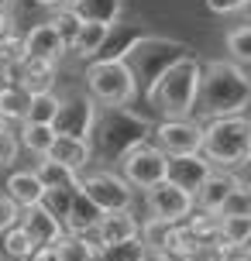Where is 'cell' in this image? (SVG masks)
<instances>
[{"mask_svg": "<svg viewBox=\"0 0 251 261\" xmlns=\"http://www.w3.org/2000/svg\"><path fill=\"white\" fill-rule=\"evenodd\" d=\"M248 103H251V79L241 65H234V62L203 65L193 114H199L203 120L241 117Z\"/></svg>", "mask_w": 251, "mask_h": 261, "instance_id": "cell-1", "label": "cell"}, {"mask_svg": "<svg viewBox=\"0 0 251 261\" xmlns=\"http://www.w3.org/2000/svg\"><path fill=\"white\" fill-rule=\"evenodd\" d=\"M152 120L131 114L128 107L96 114V124L90 130V148L96 162H120L131 148L152 141Z\"/></svg>", "mask_w": 251, "mask_h": 261, "instance_id": "cell-2", "label": "cell"}, {"mask_svg": "<svg viewBox=\"0 0 251 261\" xmlns=\"http://www.w3.org/2000/svg\"><path fill=\"white\" fill-rule=\"evenodd\" d=\"M199 76H203V62H196L193 55L179 59L175 65H169L152 90L145 93V100L159 110L162 120H186L196 107V90H199Z\"/></svg>", "mask_w": 251, "mask_h": 261, "instance_id": "cell-3", "label": "cell"}, {"mask_svg": "<svg viewBox=\"0 0 251 261\" xmlns=\"http://www.w3.org/2000/svg\"><path fill=\"white\" fill-rule=\"evenodd\" d=\"M199 155L210 162L213 169L234 172L251 158V124L248 117H220L203 124V144Z\"/></svg>", "mask_w": 251, "mask_h": 261, "instance_id": "cell-4", "label": "cell"}, {"mask_svg": "<svg viewBox=\"0 0 251 261\" xmlns=\"http://www.w3.org/2000/svg\"><path fill=\"white\" fill-rule=\"evenodd\" d=\"M186 55H189V45H186V41L141 35V38L124 52L120 62L128 65V72L134 76V86H138L141 93H148V90H152V83H155L169 65H175L179 59H186Z\"/></svg>", "mask_w": 251, "mask_h": 261, "instance_id": "cell-5", "label": "cell"}, {"mask_svg": "<svg viewBox=\"0 0 251 261\" xmlns=\"http://www.w3.org/2000/svg\"><path fill=\"white\" fill-rule=\"evenodd\" d=\"M86 90H90L93 103L107 107V110L128 107L138 96V86H134V76L128 72V65L107 62V59H93L86 65Z\"/></svg>", "mask_w": 251, "mask_h": 261, "instance_id": "cell-6", "label": "cell"}, {"mask_svg": "<svg viewBox=\"0 0 251 261\" xmlns=\"http://www.w3.org/2000/svg\"><path fill=\"white\" fill-rule=\"evenodd\" d=\"M86 199H90L93 206L100 210V213H114V210H131L134 203V189L124 179H120L117 172L110 169H100V172H86L80 175V186H76Z\"/></svg>", "mask_w": 251, "mask_h": 261, "instance_id": "cell-7", "label": "cell"}, {"mask_svg": "<svg viewBox=\"0 0 251 261\" xmlns=\"http://www.w3.org/2000/svg\"><path fill=\"white\" fill-rule=\"evenodd\" d=\"M131 189H152V186L165 182V155L155 144H138L128 155L120 158V172H117Z\"/></svg>", "mask_w": 251, "mask_h": 261, "instance_id": "cell-8", "label": "cell"}, {"mask_svg": "<svg viewBox=\"0 0 251 261\" xmlns=\"http://www.w3.org/2000/svg\"><path fill=\"white\" fill-rule=\"evenodd\" d=\"M152 144L165 158L172 155H196L203 144V124L199 120H162L152 127Z\"/></svg>", "mask_w": 251, "mask_h": 261, "instance_id": "cell-9", "label": "cell"}, {"mask_svg": "<svg viewBox=\"0 0 251 261\" xmlns=\"http://www.w3.org/2000/svg\"><path fill=\"white\" fill-rule=\"evenodd\" d=\"M96 124V103L86 93H76L69 100H59L52 130L59 138H76V141H90V130Z\"/></svg>", "mask_w": 251, "mask_h": 261, "instance_id": "cell-10", "label": "cell"}, {"mask_svg": "<svg viewBox=\"0 0 251 261\" xmlns=\"http://www.w3.org/2000/svg\"><path fill=\"white\" fill-rule=\"evenodd\" d=\"M145 203H148V213L155 220H165V223H183L196 210L193 196L183 193L179 186H172V182H159V186H152V189H145Z\"/></svg>", "mask_w": 251, "mask_h": 261, "instance_id": "cell-11", "label": "cell"}, {"mask_svg": "<svg viewBox=\"0 0 251 261\" xmlns=\"http://www.w3.org/2000/svg\"><path fill=\"white\" fill-rule=\"evenodd\" d=\"M213 172V165L207 162V158L199 155H172V158H165V182H172V186H179L183 193H189V196H196V189L203 186V179Z\"/></svg>", "mask_w": 251, "mask_h": 261, "instance_id": "cell-12", "label": "cell"}, {"mask_svg": "<svg viewBox=\"0 0 251 261\" xmlns=\"http://www.w3.org/2000/svg\"><path fill=\"white\" fill-rule=\"evenodd\" d=\"M14 83L28 93V96H38V93H52L55 79H59V62H45V59H21L11 69Z\"/></svg>", "mask_w": 251, "mask_h": 261, "instance_id": "cell-13", "label": "cell"}, {"mask_svg": "<svg viewBox=\"0 0 251 261\" xmlns=\"http://www.w3.org/2000/svg\"><path fill=\"white\" fill-rule=\"evenodd\" d=\"M238 175L234 172H224V169H213L207 179H203V186L196 189V196H193V203L199 206V213H213L217 217V210L224 206V199L234 189H238Z\"/></svg>", "mask_w": 251, "mask_h": 261, "instance_id": "cell-14", "label": "cell"}, {"mask_svg": "<svg viewBox=\"0 0 251 261\" xmlns=\"http://www.w3.org/2000/svg\"><path fill=\"white\" fill-rule=\"evenodd\" d=\"M17 227L28 234V241L35 244V248H45V244H55L59 237H62V223L52 220L48 213L41 206H28L17 213Z\"/></svg>", "mask_w": 251, "mask_h": 261, "instance_id": "cell-15", "label": "cell"}, {"mask_svg": "<svg viewBox=\"0 0 251 261\" xmlns=\"http://www.w3.org/2000/svg\"><path fill=\"white\" fill-rule=\"evenodd\" d=\"M66 41L55 35V28L45 21V24L31 28L24 35V55L28 59H45V62H59L62 55H66Z\"/></svg>", "mask_w": 251, "mask_h": 261, "instance_id": "cell-16", "label": "cell"}, {"mask_svg": "<svg viewBox=\"0 0 251 261\" xmlns=\"http://www.w3.org/2000/svg\"><path fill=\"white\" fill-rule=\"evenodd\" d=\"M138 217H134L131 210H114V213H104L100 223H96V241H100V248L104 244H120V241H131L138 237Z\"/></svg>", "mask_w": 251, "mask_h": 261, "instance_id": "cell-17", "label": "cell"}, {"mask_svg": "<svg viewBox=\"0 0 251 261\" xmlns=\"http://www.w3.org/2000/svg\"><path fill=\"white\" fill-rule=\"evenodd\" d=\"M7 199H11L17 210H28V206H38L41 196H45V186L38 182V175L31 169H21V172H11L7 175Z\"/></svg>", "mask_w": 251, "mask_h": 261, "instance_id": "cell-18", "label": "cell"}, {"mask_svg": "<svg viewBox=\"0 0 251 261\" xmlns=\"http://www.w3.org/2000/svg\"><path fill=\"white\" fill-rule=\"evenodd\" d=\"M45 158H52V162H59V165H66L72 172H83L93 162V148H90V141H76V138H59L55 134V141Z\"/></svg>", "mask_w": 251, "mask_h": 261, "instance_id": "cell-19", "label": "cell"}, {"mask_svg": "<svg viewBox=\"0 0 251 261\" xmlns=\"http://www.w3.org/2000/svg\"><path fill=\"white\" fill-rule=\"evenodd\" d=\"M100 217H104V213H100V210H96L90 199H86V196L76 189V196H72V206H69L62 227H69V234H72V237H83V234H93V230H96Z\"/></svg>", "mask_w": 251, "mask_h": 261, "instance_id": "cell-20", "label": "cell"}, {"mask_svg": "<svg viewBox=\"0 0 251 261\" xmlns=\"http://www.w3.org/2000/svg\"><path fill=\"white\" fill-rule=\"evenodd\" d=\"M69 11L80 17L83 24H117L120 17V0H76Z\"/></svg>", "mask_w": 251, "mask_h": 261, "instance_id": "cell-21", "label": "cell"}, {"mask_svg": "<svg viewBox=\"0 0 251 261\" xmlns=\"http://www.w3.org/2000/svg\"><path fill=\"white\" fill-rule=\"evenodd\" d=\"M138 38H141V28H134V24H110V31H107V41H104V48L96 52V59L120 62V59H124V52H128V48H131Z\"/></svg>", "mask_w": 251, "mask_h": 261, "instance_id": "cell-22", "label": "cell"}, {"mask_svg": "<svg viewBox=\"0 0 251 261\" xmlns=\"http://www.w3.org/2000/svg\"><path fill=\"white\" fill-rule=\"evenodd\" d=\"M248 241H251V217H224L220 220V241L217 244L227 254H241V251L248 248Z\"/></svg>", "mask_w": 251, "mask_h": 261, "instance_id": "cell-23", "label": "cell"}, {"mask_svg": "<svg viewBox=\"0 0 251 261\" xmlns=\"http://www.w3.org/2000/svg\"><path fill=\"white\" fill-rule=\"evenodd\" d=\"M96 251H100V241L96 234H83V237H72V234H62L55 241V254L59 261H93L96 258Z\"/></svg>", "mask_w": 251, "mask_h": 261, "instance_id": "cell-24", "label": "cell"}, {"mask_svg": "<svg viewBox=\"0 0 251 261\" xmlns=\"http://www.w3.org/2000/svg\"><path fill=\"white\" fill-rule=\"evenodd\" d=\"M35 175H38V182L45 189H76L80 186V172L66 169V165H59L52 158H38V165H35Z\"/></svg>", "mask_w": 251, "mask_h": 261, "instance_id": "cell-25", "label": "cell"}, {"mask_svg": "<svg viewBox=\"0 0 251 261\" xmlns=\"http://www.w3.org/2000/svg\"><path fill=\"white\" fill-rule=\"evenodd\" d=\"M14 138H17V148L45 158L48 148H52V141H55V130L48 127V124H21V130H17Z\"/></svg>", "mask_w": 251, "mask_h": 261, "instance_id": "cell-26", "label": "cell"}, {"mask_svg": "<svg viewBox=\"0 0 251 261\" xmlns=\"http://www.w3.org/2000/svg\"><path fill=\"white\" fill-rule=\"evenodd\" d=\"M28 100H31V96H28L17 83H4V86H0V117L7 120V124H11V120L24 124Z\"/></svg>", "mask_w": 251, "mask_h": 261, "instance_id": "cell-27", "label": "cell"}, {"mask_svg": "<svg viewBox=\"0 0 251 261\" xmlns=\"http://www.w3.org/2000/svg\"><path fill=\"white\" fill-rule=\"evenodd\" d=\"M31 251H35V244L28 241V234L17 227V223L0 234V261H28Z\"/></svg>", "mask_w": 251, "mask_h": 261, "instance_id": "cell-28", "label": "cell"}, {"mask_svg": "<svg viewBox=\"0 0 251 261\" xmlns=\"http://www.w3.org/2000/svg\"><path fill=\"white\" fill-rule=\"evenodd\" d=\"M183 223H186V230H189V237L196 241V248L199 244H217V241H220V220H217L213 213H196V210H193Z\"/></svg>", "mask_w": 251, "mask_h": 261, "instance_id": "cell-29", "label": "cell"}, {"mask_svg": "<svg viewBox=\"0 0 251 261\" xmlns=\"http://www.w3.org/2000/svg\"><path fill=\"white\" fill-rule=\"evenodd\" d=\"M93 261H148V248L141 244V237H131L120 244H104Z\"/></svg>", "mask_w": 251, "mask_h": 261, "instance_id": "cell-30", "label": "cell"}, {"mask_svg": "<svg viewBox=\"0 0 251 261\" xmlns=\"http://www.w3.org/2000/svg\"><path fill=\"white\" fill-rule=\"evenodd\" d=\"M107 31H110L107 24H83L76 41L69 45V52L83 55V59H96V52L104 48V41H107Z\"/></svg>", "mask_w": 251, "mask_h": 261, "instance_id": "cell-31", "label": "cell"}, {"mask_svg": "<svg viewBox=\"0 0 251 261\" xmlns=\"http://www.w3.org/2000/svg\"><path fill=\"white\" fill-rule=\"evenodd\" d=\"M55 110H59V96H55V93H38V96L28 100L24 124H48V127H52Z\"/></svg>", "mask_w": 251, "mask_h": 261, "instance_id": "cell-32", "label": "cell"}, {"mask_svg": "<svg viewBox=\"0 0 251 261\" xmlns=\"http://www.w3.org/2000/svg\"><path fill=\"white\" fill-rule=\"evenodd\" d=\"M72 196H76V189H45V196H41V203L38 206L52 217V220H66V213L69 206H72Z\"/></svg>", "mask_w": 251, "mask_h": 261, "instance_id": "cell-33", "label": "cell"}, {"mask_svg": "<svg viewBox=\"0 0 251 261\" xmlns=\"http://www.w3.org/2000/svg\"><path fill=\"white\" fill-rule=\"evenodd\" d=\"M217 217L224 220V217H251V193H248V182L241 179L238 189L224 199V206L217 210Z\"/></svg>", "mask_w": 251, "mask_h": 261, "instance_id": "cell-34", "label": "cell"}, {"mask_svg": "<svg viewBox=\"0 0 251 261\" xmlns=\"http://www.w3.org/2000/svg\"><path fill=\"white\" fill-rule=\"evenodd\" d=\"M21 59H24V35L14 28L0 38V69H14Z\"/></svg>", "mask_w": 251, "mask_h": 261, "instance_id": "cell-35", "label": "cell"}, {"mask_svg": "<svg viewBox=\"0 0 251 261\" xmlns=\"http://www.w3.org/2000/svg\"><path fill=\"white\" fill-rule=\"evenodd\" d=\"M227 52L234 55V65L251 62V28L238 24L234 31H227Z\"/></svg>", "mask_w": 251, "mask_h": 261, "instance_id": "cell-36", "label": "cell"}, {"mask_svg": "<svg viewBox=\"0 0 251 261\" xmlns=\"http://www.w3.org/2000/svg\"><path fill=\"white\" fill-rule=\"evenodd\" d=\"M48 24L55 28V35L66 41V48H69V45L76 41V35H80L83 21H80V17H76L72 11H69V7H62V11H55V14H52V21H48Z\"/></svg>", "mask_w": 251, "mask_h": 261, "instance_id": "cell-37", "label": "cell"}, {"mask_svg": "<svg viewBox=\"0 0 251 261\" xmlns=\"http://www.w3.org/2000/svg\"><path fill=\"white\" fill-rule=\"evenodd\" d=\"M17 138H14V130H0V169H11L14 162H17Z\"/></svg>", "mask_w": 251, "mask_h": 261, "instance_id": "cell-38", "label": "cell"}, {"mask_svg": "<svg viewBox=\"0 0 251 261\" xmlns=\"http://www.w3.org/2000/svg\"><path fill=\"white\" fill-rule=\"evenodd\" d=\"M210 14L217 17H231V14H244L248 11V0H207Z\"/></svg>", "mask_w": 251, "mask_h": 261, "instance_id": "cell-39", "label": "cell"}, {"mask_svg": "<svg viewBox=\"0 0 251 261\" xmlns=\"http://www.w3.org/2000/svg\"><path fill=\"white\" fill-rule=\"evenodd\" d=\"M231 258H234V254H227L220 244H199L186 261H231Z\"/></svg>", "mask_w": 251, "mask_h": 261, "instance_id": "cell-40", "label": "cell"}, {"mask_svg": "<svg viewBox=\"0 0 251 261\" xmlns=\"http://www.w3.org/2000/svg\"><path fill=\"white\" fill-rule=\"evenodd\" d=\"M17 213H21V210H17L7 196L0 193V234H4L7 227H14V223H17Z\"/></svg>", "mask_w": 251, "mask_h": 261, "instance_id": "cell-41", "label": "cell"}, {"mask_svg": "<svg viewBox=\"0 0 251 261\" xmlns=\"http://www.w3.org/2000/svg\"><path fill=\"white\" fill-rule=\"evenodd\" d=\"M28 261H59V254H55V244H45V248H35Z\"/></svg>", "mask_w": 251, "mask_h": 261, "instance_id": "cell-42", "label": "cell"}, {"mask_svg": "<svg viewBox=\"0 0 251 261\" xmlns=\"http://www.w3.org/2000/svg\"><path fill=\"white\" fill-rule=\"evenodd\" d=\"M35 4L48 7V11H62V7H69V0H35Z\"/></svg>", "mask_w": 251, "mask_h": 261, "instance_id": "cell-43", "label": "cell"}, {"mask_svg": "<svg viewBox=\"0 0 251 261\" xmlns=\"http://www.w3.org/2000/svg\"><path fill=\"white\" fill-rule=\"evenodd\" d=\"M155 261H186L183 254H155Z\"/></svg>", "mask_w": 251, "mask_h": 261, "instance_id": "cell-44", "label": "cell"}, {"mask_svg": "<svg viewBox=\"0 0 251 261\" xmlns=\"http://www.w3.org/2000/svg\"><path fill=\"white\" fill-rule=\"evenodd\" d=\"M11 7H14V0H0V14H11Z\"/></svg>", "mask_w": 251, "mask_h": 261, "instance_id": "cell-45", "label": "cell"}, {"mask_svg": "<svg viewBox=\"0 0 251 261\" xmlns=\"http://www.w3.org/2000/svg\"><path fill=\"white\" fill-rule=\"evenodd\" d=\"M231 261H248V254H244V251H241V254H234V258Z\"/></svg>", "mask_w": 251, "mask_h": 261, "instance_id": "cell-46", "label": "cell"}, {"mask_svg": "<svg viewBox=\"0 0 251 261\" xmlns=\"http://www.w3.org/2000/svg\"><path fill=\"white\" fill-rule=\"evenodd\" d=\"M0 130H11V127H7V120H4V117H0Z\"/></svg>", "mask_w": 251, "mask_h": 261, "instance_id": "cell-47", "label": "cell"}, {"mask_svg": "<svg viewBox=\"0 0 251 261\" xmlns=\"http://www.w3.org/2000/svg\"><path fill=\"white\" fill-rule=\"evenodd\" d=\"M72 4H76V0H69V7H72Z\"/></svg>", "mask_w": 251, "mask_h": 261, "instance_id": "cell-48", "label": "cell"}]
</instances>
